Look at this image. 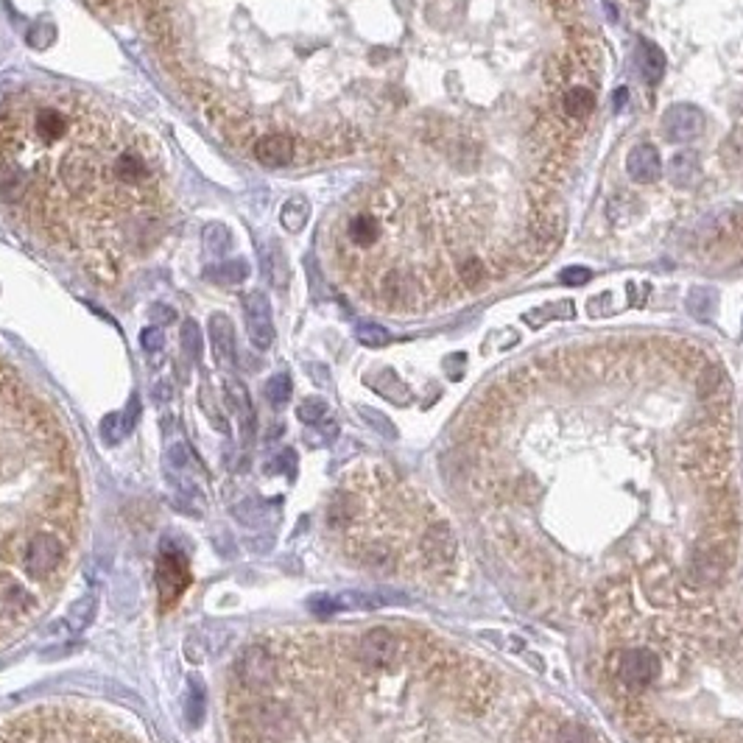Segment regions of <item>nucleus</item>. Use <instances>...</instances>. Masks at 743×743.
I'll return each instance as SVG.
<instances>
[{
    "label": "nucleus",
    "mask_w": 743,
    "mask_h": 743,
    "mask_svg": "<svg viewBox=\"0 0 743 743\" xmlns=\"http://www.w3.org/2000/svg\"><path fill=\"white\" fill-rule=\"evenodd\" d=\"M0 210L110 286L163 241L173 185L163 149L132 118L37 84L0 98Z\"/></svg>",
    "instance_id": "f257e3e1"
},
{
    "label": "nucleus",
    "mask_w": 743,
    "mask_h": 743,
    "mask_svg": "<svg viewBox=\"0 0 743 743\" xmlns=\"http://www.w3.org/2000/svg\"><path fill=\"white\" fill-rule=\"evenodd\" d=\"M609 679L624 690V693L634 696L643 687H648L657 677V657L646 648H621L609 654Z\"/></svg>",
    "instance_id": "f03ea898"
},
{
    "label": "nucleus",
    "mask_w": 743,
    "mask_h": 743,
    "mask_svg": "<svg viewBox=\"0 0 743 743\" xmlns=\"http://www.w3.org/2000/svg\"><path fill=\"white\" fill-rule=\"evenodd\" d=\"M188 581H190L188 559L182 556L180 548L171 545V540H165L163 554H159V564H157V590H159V601H163V607H171L180 601V595L188 587Z\"/></svg>",
    "instance_id": "7ed1b4c3"
},
{
    "label": "nucleus",
    "mask_w": 743,
    "mask_h": 743,
    "mask_svg": "<svg viewBox=\"0 0 743 743\" xmlns=\"http://www.w3.org/2000/svg\"><path fill=\"white\" fill-rule=\"evenodd\" d=\"M65 564V545L57 534H34L23 548V568L31 578H48Z\"/></svg>",
    "instance_id": "20e7f679"
},
{
    "label": "nucleus",
    "mask_w": 743,
    "mask_h": 743,
    "mask_svg": "<svg viewBox=\"0 0 743 743\" xmlns=\"http://www.w3.org/2000/svg\"><path fill=\"white\" fill-rule=\"evenodd\" d=\"M402 637L388 629H369L358 640V660L369 668H392L402 657Z\"/></svg>",
    "instance_id": "39448f33"
},
{
    "label": "nucleus",
    "mask_w": 743,
    "mask_h": 743,
    "mask_svg": "<svg viewBox=\"0 0 743 743\" xmlns=\"http://www.w3.org/2000/svg\"><path fill=\"white\" fill-rule=\"evenodd\" d=\"M243 313H246V333L257 349H269L274 341V325H272V308L263 291H249L243 296Z\"/></svg>",
    "instance_id": "423d86ee"
},
{
    "label": "nucleus",
    "mask_w": 743,
    "mask_h": 743,
    "mask_svg": "<svg viewBox=\"0 0 743 743\" xmlns=\"http://www.w3.org/2000/svg\"><path fill=\"white\" fill-rule=\"evenodd\" d=\"M238 677L246 687H265V685H272L274 677H277V660H274V654L269 648H263V646H252V648H246L241 654V660H238Z\"/></svg>",
    "instance_id": "0eeeda50"
},
{
    "label": "nucleus",
    "mask_w": 743,
    "mask_h": 743,
    "mask_svg": "<svg viewBox=\"0 0 743 743\" xmlns=\"http://www.w3.org/2000/svg\"><path fill=\"white\" fill-rule=\"evenodd\" d=\"M37 609V595L23 587L14 576H0V612L9 617L31 615Z\"/></svg>",
    "instance_id": "6e6552de"
},
{
    "label": "nucleus",
    "mask_w": 743,
    "mask_h": 743,
    "mask_svg": "<svg viewBox=\"0 0 743 743\" xmlns=\"http://www.w3.org/2000/svg\"><path fill=\"white\" fill-rule=\"evenodd\" d=\"M663 129L674 140H693L704 129V115L696 106H687V103L670 106L663 118Z\"/></svg>",
    "instance_id": "1a4fd4ad"
},
{
    "label": "nucleus",
    "mask_w": 743,
    "mask_h": 743,
    "mask_svg": "<svg viewBox=\"0 0 743 743\" xmlns=\"http://www.w3.org/2000/svg\"><path fill=\"white\" fill-rule=\"evenodd\" d=\"M210 344H212V356H216L218 366H224V369L235 366V361H238L235 358V330L224 313H216L210 318Z\"/></svg>",
    "instance_id": "9d476101"
},
{
    "label": "nucleus",
    "mask_w": 743,
    "mask_h": 743,
    "mask_svg": "<svg viewBox=\"0 0 743 743\" xmlns=\"http://www.w3.org/2000/svg\"><path fill=\"white\" fill-rule=\"evenodd\" d=\"M224 397L229 402V409L241 417V433H243L246 441H249L255 436V409H252V400H249V392H246V386L238 378H226L224 380Z\"/></svg>",
    "instance_id": "9b49d317"
},
{
    "label": "nucleus",
    "mask_w": 743,
    "mask_h": 743,
    "mask_svg": "<svg viewBox=\"0 0 743 743\" xmlns=\"http://www.w3.org/2000/svg\"><path fill=\"white\" fill-rule=\"evenodd\" d=\"M593 106H595V96H593L590 87L576 84V87H568V90L559 96V115L564 120H571V123H578V120L587 118Z\"/></svg>",
    "instance_id": "f8f14e48"
},
{
    "label": "nucleus",
    "mask_w": 743,
    "mask_h": 743,
    "mask_svg": "<svg viewBox=\"0 0 743 743\" xmlns=\"http://www.w3.org/2000/svg\"><path fill=\"white\" fill-rule=\"evenodd\" d=\"M629 173L637 182H654L663 173V159L654 146H637L629 154Z\"/></svg>",
    "instance_id": "ddd939ff"
},
{
    "label": "nucleus",
    "mask_w": 743,
    "mask_h": 743,
    "mask_svg": "<svg viewBox=\"0 0 743 743\" xmlns=\"http://www.w3.org/2000/svg\"><path fill=\"white\" fill-rule=\"evenodd\" d=\"M96 609H98L96 595H84V598H79L76 604L67 609V617L62 621L65 632H70V634L84 632L87 626H90V624L96 621Z\"/></svg>",
    "instance_id": "4468645a"
},
{
    "label": "nucleus",
    "mask_w": 743,
    "mask_h": 743,
    "mask_svg": "<svg viewBox=\"0 0 743 743\" xmlns=\"http://www.w3.org/2000/svg\"><path fill=\"white\" fill-rule=\"evenodd\" d=\"M668 171H670V182L677 188H693V182L699 180V159L693 151H679L670 159Z\"/></svg>",
    "instance_id": "2eb2a0df"
},
{
    "label": "nucleus",
    "mask_w": 743,
    "mask_h": 743,
    "mask_svg": "<svg viewBox=\"0 0 743 743\" xmlns=\"http://www.w3.org/2000/svg\"><path fill=\"white\" fill-rule=\"evenodd\" d=\"M137 417V400L129 405L126 414H110L101 422V439L106 445H118V441L132 431V419Z\"/></svg>",
    "instance_id": "dca6fc26"
},
{
    "label": "nucleus",
    "mask_w": 743,
    "mask_h": 743,
    "mask_svg": "<svg viewBox=\"0 0 743 743\" xmlns=\"http://www.w3.org/2000/svg\"><path fill=\"white\" fill-rule=\"evenodd\" d=\"M456 280L462 282L464 288L475 291L489 280V265L484 260H478V257H464V260L456 263Z\"/></svg>",
    "instance_id": "f3484780"
},
{
    "label": "nucleus",
    "mask_w": 743,
    "mask_h": 743,
    "mask_svg": "<svg viewBox=\"0 0 743 743\" xmlns=\"http://www.w3.org/2000/svg\"><path fill=\"white\" fill-rule=\"evenodd\" d=\"M640 70L648 84H657L665 73V57L654 42H640Z\"/></svg>",
    "instance_id": "a211bd4d"
},
{
    "label": "nucleus",
    "mask_w": 743,
    "mask_h": 743,
    "mask_svg": "<svg viewBox=\"0 0 743 743\" xmlns=\"http://www.w3.org/2000/svg\"><path fill=\"white\" fill-rule=\"evenodd\" d=\"M246 277H249V263L246 260H229L207 272V280L218 282V286H241Z\"/></svg>",
    "instance_id": "6ab92c4d"
},
{
    "label": "nucleus",
    "mask_w": 743,
    "mask_h": 743,
    "mask_svg": "<svg viewBox=\"0 0 743 743\" xmlns=\"http://www.w3.org/2000/svg\"><path fill=\"white\" fill-rule=\"evenodd\" d=\"M548 743H593L590 732L578 721H554V730Z\"/></svg>",
    "instance_id": "aec40b11"
},
{
    "label": "nucleus",
    "mask_w": 743,
    "mask_h": 743,
    "mask_svg": "<svg viewBox=\"0 0 743 743\" xmlns=\"http://www.w3.org/2000/svg\"><path fill=\"white\" fill-rule=\"evenodd\" d=\"M185 716L190 727H199L204 718V685L199 679H190L188 696H185Z\"/></svg>",
    "instance_id": "412c9836"
},
{
    "label": "nucleus",
    "mask_w": 743,
    "mask_h": 743,
    "mask_svg": "<svg viewBox=\"0 0 743 743\" xmlns=\"http://www.w3.org/2000/svg\"><path fill=\"white\" fill-rule=\"evenodd\" d=\"M308 221V202L305 199H291L286 207H282V226L288 233H299Z\"/></svg>",
    "instance_id": "4be33fe9"
},
{
    "label": "nucleus",
    "mask_w": 743,
    "mask_h": 743,
    "mask_svg": "<svg viewBox=\"0 0 743 743\" xmlns=\"http://www.w3.org/2000/svg\"><path fill=\"white\" fill-rule=\"evenodd\" d=\"M182 349L190 361H199L202 358V330L196 322H185L182 325Z\"/></svg>",
    "instance_id": "5701e85b"
},
{
    "label": "nucleus",
    "mask_w": 743,
    "mask_h": 743,
    "mask_svg": "<svg viewBox=\"0 0 743 743\" xmlns=\"http://www.w3.org/2000/svg\"><path fill=\"white\" fill-rule=\"evenodd\" d=\"M356 339L364 347H383V344H388V333L375 322H364V325L356 327Z\"/></svg>",
    "instance_id": "b1692460"
},
{
    "label": "nucleus",
    "mask_w": 743,
    "mask_h": 743,
    "mask_svg": "<svg viewBox=\"0 0 743 743\" xmlns=\"http://www.w3.org/2000/svg\"><path fill=\"white\" fill-rule=\"evenodd\" d=\"M386 378H388V386H386V383H375V388H378V392H380L383 397H388V400L397 402V405H405V402L411 400V392L394 378V372H386Z\"/></svg>",
    "instance_id": "393cba45"
},
{
    "label": "nucleus",
    "mask_w": 743,
    "mask_h": 743,
    "mask_svg": "<svg viewBox=\"0 0 743 743\" xmlns=\"http://www.w3.org/2000/svg\"><path fill=\"white\" fill-rule=\"evenodd\" d=\"M265 397L272 400V405H286L291 397V378L288 375H274L265 383Z\"/></svg>",
    "instance_id": "a878e982"
},
{
    "label": "nucleus",
    "mask_w": 743,
    "mask_h": 743,
    "mask_svg": "<svg viewBox=\"0 0 743 743\" xmlns=\"http://www.w3.org/2000/svg\"><path fill=\"white\" fill-rule=\"evenodd\" d=\"M554 316H564V318H573V303H559L554 308H540L537 313H525V322L531 327H540L542 322H548V318H554Z\"/></svg>",
    "instance_id": "bb28decb"
},
{
    "label": "nucleus",
    "mask_w": 743,
    "mask_h": 743,
    "mask_svg": "<svg viewBox=\"0 0 743 743\" xmlns=\"http://www.w3.org/2000/svg\"><path fill=\"white\" fill-rule=\"evenodd\" d=\"M296 417L303 419L305 425H318L327 417V402L325 400H305L303 405L296 409Z\"/></svg>",
    "instance_id": "cd10ccee"
},
{
    "label": "nucleus",
    "mask_w": 743,
    "mask_h": 743,
    "mask_svg": "<svg viewBox=\"0 0 743 743\" xmlns=\"http://www.w3.org/2000/svg\"><path fill=\"white\" fill-rule=\"evenodd\" d=\"M713 305H716V294L707 291V288L693 291V294H690V299H687V308L693 310L696 316H707V313L713 310Z\"/></svg>",
    "instance_id": "c85d7f7f"
},
{
    "label": "nucleus",
    "mask_w": 743,
    "mask_h": 743,
    "mask_svg": "<svg viewBox=\"0 0 743 743\" xmlns=\"http://www.w3.org/2000/svg\"><path fill=\"white\" fill-rule=\"evenodd\" d=\"M361 417L372 425V428H375L380 436H386V439H397V428L392 425V419H386L383 414H378V411H372V409H361Z\"/></svg>",
    "instance_id": "c756f323"
},
{
    "label": "nucleus",
    "mask_w": 743,
    "mask_h": 743,
    "mask_svg": "<svg viewBox=\"0 0 743 743\" xmlns=\"http://www.w3.org/2000/svg\"><path fill=\"white\" fill-rule=\"evenodd\" d=\"M272 265H269V272H272V282L277 288H282L288 282V269H286V257H282V252L277 249H272V260H269Z\"/></svg>",
    "instance_id": "7c9ffc66"
},
{
    "label": "nucleus",
    "mask_w": 743,
    "mask_h": 743,
    "mask_svg": "<svg viewBox=\"0 0 743 743\" xmlns=\"http://www.w3.org/2000/svg\"><path fill=\"white\" fill-rule=\"evenodd\" d=\"M590 277H593V274H590L587 265H568V269L562 272V282H564V286H571V288L587 286Z\"/></svg>",
    "instance_id": "2f4dec72"
},
{
    "label": "nucleus",
    "mask_w": 743,
    "mask_h": 743,
    "mask_svg": "<svg viewBox=\"0 0 743 743\" xmlns=\"http://www.w3.org/2000/svg\"><path fill=\"white\" fill-rule=\"evenodd\" d=\"M140 341H143L146 352H159V349H163V330H159V327H146L143 335H140Z\"/></svg>",
    "instance_id": "473e14b6"
},
{
    "label": "nucleus",
    "mask_w": 743,
    "mask_h": 743,
    "mask_svg": "<svg viewBox=\"0 0 743 743\" xmlns=\"http://www.w3.org/2000/svg\"><path fill=\"white\" fill-rule=\"evenodd\" d=\"M626 101H629V90H626V87H621V90L615 93V110L624 112V110H626Z\"/></svg>",
    "instance_id": "72a5a7b5"
},
{
    "label": "nucleus",
    "mask_w": 743,
    "mask_h": 743,
    "mask_svg": "<svg viewBox=\"0 0 743 743\" xmlns=\"http://www.w3.org/2000/svg\"><path fill=\"white\" fill-rule=\"evenodd\" d=\"M157 313H159V322H171V313H168V308H157Z\"/></svg>",
    "instance_id": "f704fd0d"
}]
</instances>
